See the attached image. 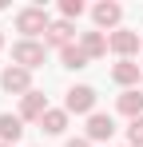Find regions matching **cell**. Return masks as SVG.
Returning a JSON list of instances; mask_svg holds the SVG:
<instances>
[{"mask_svg": "<svg viewBox=\"0 0 143 147\" xmlns=\"http://www.w3.org/2000/svg\"><path fill=\"white\" fill-rule=\"evenodd\" d=\"M68 107H72V111H84V107H92V92H88V88H76V92L68 96Z\"/></svg>", "mask_w": 143, "mask_h": 147, "instance_id": "cell-1", "label": "cell"}, {"mask_svg": "<svg viewBox=\"0 0 143 147\" xmlns=\"http://www.w3.org/2000/svg\"><path fill=\"white\" fill-rule=\"evenodd\" d=\"M92 135H95V139L111 135V119H107V115H95V119H92Z\"/></svg>", "mask_w": 143, "mask_h": 147, "instance_id": "cell-2", "label": "cell"}, {"mask_svg": "<svg viewBox=\"0 0 143 147\" xmlns=\"http://www.w3.org/2000/svg\"><path fill=\"white\" fill-rule=\"evenodd\" d=\"M16 56H20L24 64H36V60H40V56H44V52L36 48V44H20V48H16Z\"/></svg>", "mask_w": 143, "mask_h": 147, "instance_id": "cell-3", "label": "cell"}, {"mask_svg": "<svg viewBox=\"0 0 143 147\" xmlns=\"http://www.w3.org/2000/svg\"><path fill=\"white\" fill-rule=\"evenodd\" d=\"M0 135H4V139H16V135H20V123L12 119V115H4V119H0Z\"/></svg>", "mask_w": 143, "mask_h": 147, "instance_id": "cell-4", "label": "cell"}, {"mask_svg": "<svg viewBox=\"0 0 143 147\" xmlns=\"http://www.w3.org/2000/svg\"><path fill=\"white\" fill-rule=\"evenodd\" d=\"M40 24H44V16H40V12H24V16H20V28H24V32H36Z\"/></svg>", "mask_w": 143, "mask_h": 147, "instance_id": "cell-5", "label": "cell"}, {"mask_svg": "<svg viewBox=\"0 0 143 147\" xmlns=\"http://www.w3.org/2000/svg\"><path fill=\"white\" fill-rule=\"evenodd\" d=\"M95 16H99L103 24H111V20H115V16H119V8H115V4H103V8H99Z\"/></svg>", "mask_w": 143, "mask_h": 147, "instance_id": "cell-6", "label": "cell"}, {"mask_svg": "<svg viewBox=\"0 0 143 147\" xmlns=\"http://www.w3.org/2000/svg\"><path fill=\"white\" fill-rule=\"evenodd\" d=\"M24 80H28L24 72H8L4 76V88H24Z\"/></svg>", "mask_w": 143, "mask_h": 147, "instance_id": "cell-7", "label": "cell"}, {"mask_svg": "<svg viewBox=\"0 0 143 147\" xmlns=\"http://www.w3.org/2000/svg\"><path fill=\"white\" fill-rule=\"evenodd\" d=\"M115 48H123V52H127V48H135V36H127V32H119V36H115Z\"/></svg>", "mask_w": 143, "mask_h": 147, "instance_id": "cell-8", "label": "cell"}, {"mask_svg": "<svg viewBox=\"0 0 143 147\" xmlns=\"http://www.w3.org/2000/svg\"><path fill=\"white\" fill-rule=\"evenodd\" d=\"M44 123H48V131H60V127H64V115H60V111H52Z\"/></svg>", "mask_w": 143, "mask_h": 147, "instance_id": "cell-9", "label": "cell"}, {"mask_svg": "<svg viewBox=\"0 0 143 147\" xmlns=\"http://www.w3.org/2000/svg\"><path fill=\"white\" fill-rule=\"evenodd\" d=\"M139 103H143L139 96H123V111H135V107H139Z\"/></svg>", "mask_w": 143, "mask_h": 147, "instance_id": "cell-10", "label": "cell"}, {"mask_svg": "<svg viewBox=\"0 0 143 147\" xmlns=\"http://www.w3.org/2000/svg\"><path fill=\"white\" fill-rule=\"evenodd\" d=\"M115 76H119V80H131V76H135V68H131V64H119Z\"/></svg>", "mask_w": 143, "mask_h": 147, "instance_id": "cell-11", "label": "cell"}, {"mask_svg": "<svg viewBox=\"0 0 143 147\" xmlns=\"http://www.w3.org/2000/svg\"><path fill=\"white\" fill-rule=\"evenodd\" d=\"M24 111H28V115H36V111H40V96H32V99H28V103H24Z\"/></svg>", "mask_w": 143, "mask_h": 147, "instance_id": "cell-12", "label": "cell"}, {"mask_svg": "<svg viewBox=\"0 0 143 147\" xmlns=\"http://www.w3.org/2000/svg\"><path fill=\"white\" fill-rule=\"evenodd\" d=\"M131 139H135V143H143V123H135V127H131Z\"/></svg>", "mask_w": 143, "mask_h": 147, "instance_id": "cell-13", "label": "cell"}, {"mask_svg": "<svg viewBox=\"0 0 143 147\" xmlns=\"http://www.w3.org/2000/svg\"><path fill=\"white\" fill-rule=\"evenodd\" d=\"M68 147H84V143H68Z\"/></svg>", "mask_w": 143, "mask_h": 147, "instance_id": "cell-14", "label": "cell"}]
</instances>
